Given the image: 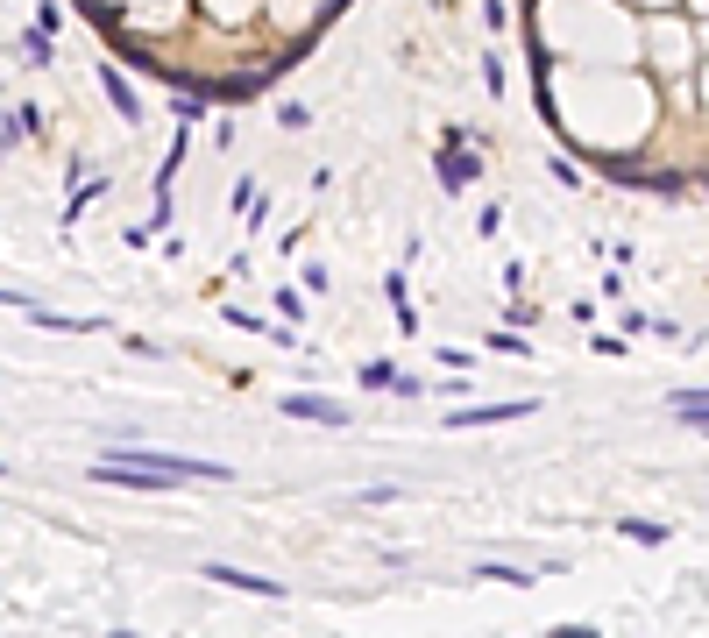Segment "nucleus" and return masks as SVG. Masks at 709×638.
Wrapping results in <instances>:
<instances>
[{"label": "nucleus", "instance_id": "obj_1", "mask_svg": "<svg viewBox=\"0 0 709 638\" xmlns=\"http://www.w3.org/2000/svg\"><path fill=\"white\" fill-rule=\"evenodd\" d=\"M539 397H511V405H454L447 412V433H476V426H504V419H532Z\"/></svg>", "mask_w": 709, "mask_h": 638}, {"label": "nucleus", "instance_id": "obj_2", "mask_svg": "<svg viewBox=\"0 0 709 638\" xmlns=\"http://www.w3.org/2000/svg\"><path fill=\"white\" fill-rule=\"evenodd\" d=\"M433 171H440V192H468L483 178V156H476V142H440Z\"/></svg>", "mask_w": 709, "mask_h": 638}, {"label": "nucleus", "instance_id": "obj_3", "mask_svg": "<svg viewBox=\"0 0 709 638\" xmlns=\"http://www.w3.org/2000/svg\"><path fill=\"white\" fill-rule=\"evenodd\" d=\"M277 412H284V419H312V426H348V419H355L348 405H334V397H320V390H291Z\"/></svg>", "mask_w": 709, "mask_h": 638}, {"label": "nucleus", "instance_id": "obj_4", "mask_svg": "<svg viewBox=\"0 0 709 638\" xmlns=\"http://www.w3.org/2000/svg\"><path fill=\"white\" fill-rule=\"evenodd\" d=\"M199 575H206V582H220V589H256V596H270V603L284 596V582H270V575H242V568H227V561H206Z\"/></svg>", "mask_w": 709, "mask_h": 638}, {"label": "nucleus", "instance_id": "obj_5", "mask_svg": "<svg viewBox=\"0 0 709 638\" xmlns=\"http://www.w3.org/2000/svg\"><path fill=\"white\" fill-rule=\"evenodd\" d=\"M22 312L36 319V327H50V334H100V327H107V319H71V312H43L36 298H29Z\"/></svg>", "mask_w": 709, "mask_h": 638}, {"label": "nucleus", "instance_id": "obj_6", "mask_svg": "<svg viewBox=\"0 0 709 638\" xmlns=\"http://www.w3.org/2000/svg\"><path fill=\"white\" fill-rule=\"evenodd\" d=\"M100 86H107V100H114V114H121V121H142V100L128 93V78H121V64H100Z\"/></svg>", "mask_w": 709, "mask_h": 638}, {"label": "nucleus", "instance_id": "obj_7", "mask_svg": "<svg viewBox=\"0 0 709 638\" xmlns=\"http://www.w3.org/2000/svg\"><path fill=\"white\" fill-rule=\"evenodd\" d=\"M383 298H390V312H398V334H419V312H412V291H405V270H390V277H383Z\"/></svg>", "mask_w": 709, "mask_h": 638}, {"label": "nucleus", "instance_id": "obj_8", "mask_svg": "<svg viewBox=\"0 0 709 638\" xmlns=\"http://www.w3.org/2000/svg\"><path fill=\"white\" fill-rule=\"evenodd\" d=\"M227 327H242V334H263V341H277V348H291V327H270V319H256L249 305H227Z\"/></svg>", "mask_w": 709, "mask_h": 638}, {"label": "nucleus", "instance_id": "obj_9", "mask_svg": "<svg viewBox=\"0 0 709 638\" xmlns=\"http://www.w3.org/2000/svg\"><path fill=\"white\" fill-rule=\"evenodd\" d=\"M15 57H22V64H36V71H43V64H50V57H57V50H50V29H43V22H36V29H22V36H15Z\"/></svg>", "mask_w": 709, "mask_h": 638}, {"label": "nucleus", "instance_id": "obj_10", "mask_svg": "<svg viewBox=\"0 0 709 638\" xmlns=\"http://www.w3.org/2000/svg\"><path fill=\"white\" fill-rule=\"evenodd\" d=\"M36 128H43V114H36V107H8V128H0V142H8V149H22Z\"/></svg>", "mask_w": 709, "mask_h": 638}, {"label": "nucleus", "instance_id": "obj_11", "mask_svg": "<svg viewBox=\"0 0 709 638\" xmlns=\"http://www.w3.org/2000/svg\"><path fill=\"white\" fill-rule=\"evenodd\" d=\"M624 185H632V192H660V199H681L688 192L674 171H639V178H624Z\"/></svg>", "mask_w": 709, "mask_h": 638}, {"label": "nucleus", "instance_id": "obj_12", "mask_svg": "<svg viewBox=\"0 0 709 638\" xmlns=\"http://www.w3.org/2000/svg\"><path fill=\"white\" fill-rule=\"evenodd\" d=\"M78 15H86V22H100L107 36H121V8H114V0H78Z\"/></svg>", "mask_w": 709, "mask_h": 638}, {"label": "nucleus", "instance_id": "obj_13", "mask_svg": "<svg viewBox=\"0 0 709 638\" xmlns=\"http://www.w3.org/2000/svg\"><path fill=\"white\" fill-rule=\"evenodd\" d=\"M476 575H483V582H504V589H532V582H539V575H525V568H504V561H483Z\"/></svg>", "mask_w": 709, "mask_h": 638}, {"label": "nucleus", "instance_id": "obj_14", "mask_svg": "<svg viewBox=\"0 0 709 638\" xmlns=\"http://www.w3.org/2000/svg\"><path fill=\"white\" fill-rule=\"evenodd\" d=\"M362 383L369 390H398L405 376H398V362H362Z\"/></svg>", "mask_w": 709, "mask_h": 638}, {"label": "nucleus", "instance_id": "obj_15", "mask_svg": "<svg viewBox=\"0 0 709 638\" xmlns=\"http://www.w3.org/2000/svg\"><path fill=\"white\" fill-rule=\"evenodd\" d=\"M617 532H624V539H639V546H660V539H667V525H653V518H624Z\"/></svg>", "mask_w": 709, "mask_h": 638}, {"label": "nucleus", "instance_id": "obj_16", "mask_svg": "<svg viewBox=\"0 0 709 638\" xmlns=\"http://www.w3.org/2000/svg\"><path fill=\"white\" fill-rule=\"evenodd\" d=\"M277 128L305 135V128H312V107H305V100H284V107H277Z\"/></svg>", "mask_w": 709, "mask_h": 638}, {"label": "nucleus", "instance_id": "obj_17", "mask_svg": "<svg viewBox=\"0 0 709 638\" xmlns=\"http://www.w3.org/2000/svg\"><path fill=\"white\" fill-rule=\"evenodd\" d=\"M546 178H561V185H568V192H575V185H582V171H575V164H568V156H554V164H546Z\"/></svg>", "mask_w": 709, "mask_h": 638}, {"label": "nucleus", "instance_id": "obj_18", "mask_svg": "<svg viewBox=\"0 0 709 638\" xmlns=\"http://www.w3.org/2000/svg\"><path fill=\"white\" fill-rule=\"evenodd\" d=\"M483 348H497V355H532V348H525V341H518V334H490V341H483Z\"/></svg>", "mask_w": 709, "mask_h": 638}, {"label": "nucleus", "instance_id": "obj_19", "mask_svg": "<svg viewBox=\"0 0 709 638\" xmlns=\"http://www.w3.org/2000/svg\"><path fill=\"white\" fill-rule=\"evenodd\" d=\"M681 426H695V433H709V412H695V419H681Z\"/></svg>", "mask_w": 709, "mask_h": 638}, {"label": "nucleus", "instance_id": "obj_20", "mask_svg": "<svg viewBox=\"0 0 709 638\" xmlns=\"http://www.w3.org/2000/svg\"><path fill=\"white\" fill-rule=\"evenodd\" d=\"M702 192H709V178H702Z\"/></svg>", "mask_w": 709, "mask_h": 638}]
</instances>
